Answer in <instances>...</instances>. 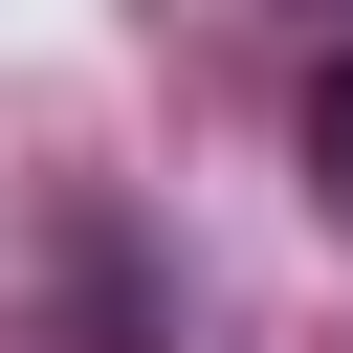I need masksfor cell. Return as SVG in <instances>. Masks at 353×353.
<instances>
[{"label": "cell", "mask_w": 353, "mask_h": 353, "mask_svg": "<svg viewBox=\"0 0 353 353\" xmlns=\"http://www.w3.org/2000/svg\"><path fill=\"white\" fill-rule=\"evenodd\" d=\"M309 176L353 199V66H309Z\"/></svg>", "instance_id": "1"}]
</instances>
